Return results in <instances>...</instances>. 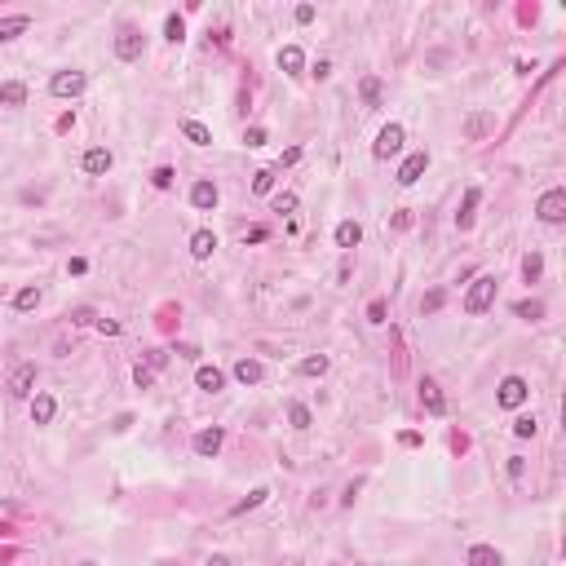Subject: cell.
Returning a JSON list of instances; mask_svg holds the SVG:
<instances>
[{"mask_svg":"<svg viewBox=\"0 0 566 566\" xmlns=\"http://www.w3.org/2000/svg\"><path fill=\"white\" fill-rule=\"evenodd\" d=\"M491 301H496V274H478L465 292V315H487Z\"/></svg>","mask_w":566,"mask_h":566,"instance_id":"obj_1","label":"cell"},{"mask_svg":"<svg viewBox=\"0 0 566 566\" xmlns=\"http://www.w3.org/2000/svg\"><path fill=\"white\" fill-rule=\"evenodd\" d=\"M535 213H540V222H544V226H562V222H566V190H562V186L544 190L540 203H535Z\"/></svg>","mask_w":566,"mask_h":566,"instance_id":"obj_2","label":"cell"},{"mask_svg":"<svg viewBox=\"0 0 566 566\" xmlns=\"http://www.w3.org/2000/svg\"><path fill=\"white\" fill-rule=\"evenodd\" d=\"M142 49H147V35L138 27H119V35H115V58L119 63H138Z\"/></svg>","mask_w":566,"mask_h":566,"instance_id":"obj_3","label":"cell"},{"mask_svg":"<svg viewBox=\"0 0 566 566\" xmlns=\"http://www.w3.org/2000/svg\"><path fill=\"white\" fill-rule=\"evenodd\" d=\"M526 394H531V385H526L522 376H504V381H500V394H496V403L504 407V412H517V407L526 403Z\"/></svg>","mask_w":566,"mask_h":566,"instance_id":"obj_4","label":"cell"},{"mask_svg":"<svg viewBox=\"0 0 566 566\" xmlns=\"http://www.w3.org/2000/svg\"><path fill=\"white\" fill-rule=\"evenodd\" d=\"M5 390H9V399H31L35 394V363H18L14 372H9Z\"/></svg>","mask_w":566,"mask_h":566,"instance_id":"obj_5","label":"cell"},{"mask_svg":"<svg viewBox=\"0 0 566 566\" xmlns=\"http://www.w3.org/2000/svg\"><path fill=\"white\" fill-rule=\"evenodd\" d=\"M403 142H407L403 124H385L381 133H376V147H372V155H376V160H390V155L403 151Z\"/></svg>","mask_w":566,"mask_h":566,"instance_id":"obj_6","label":"cell"},{"mask_svg":"<svg viewBox=\"0 0 566 566\" xmlns=\"http://www.w3.org/2000/svg\"><path fill=\"white\" fill-rule=\"evenodd\" d=\"M49 93L53 98H80L84 93V71H58L49 80Z\"/></svg>","mask_w":566,"mask_h":566,"instance_id":"obj_7","label":"cell"},{"mask_svg":"<svg viewBox=\"0 0 566 566\" xmlns=\"http://www.w3.org/2000/svg\"><path fill=\"white\" fill-rule=\"evenodd\" d=\"M420 407H425L429 416H447V399H442V390H438V381H420Z\"/></svg>","mask_w":566,"mask_h":566,"instance_id":"obj_8","label":"cell"},{"mask_svg":"<svg viewBox=\"0 0 566 566\" xmlns=\"http://www.w3.org/2000/svg\"><path fill=\"white\" fill-rule=\"evenodd\" d=\"M425 168H429V151H416V155H407V160H403V168H399V186H416Z\"/></svg>","mask_w":566,"mask_h":566,"instance_id":"obj_9","label":"cell"},{"mask_svg":"<svg viewBox=\"0 0 566 566\" xmlns=\"http://www.w3.org/2000/svg\"><path fill=\"white\" fill-rule=\"evenodd\" d=\"M222 442H226V429L222 425H208V429L195 433V451L199 456H217V451H222Z\"/></svg>","mask_w":566,"mask_h":566,"instance_id":"obj_10","label":"cell"},{"mask_svg":"<svg viewBox=\"0 0 566 566\" xmlns=\"http://www.w3.org/2000/svg\"><path fill=\"white\" fill-rule=\"evenodd\" d=\"M465 566H504V553L496 544H474L469 558H465Z\"/></svg>","mask_w":566,"mask_h":566,"instance_id":"obj_11","label":"cell"},{"mask_svg":"<svg viewBox=\"0 0 566 566\" xmlns=\"http://www.w3.org/2000/svg\"><path fill=\"white\" fill-rule=\"evenodd\" d=\"M491 128H496V115H487V111H474V115H469V119H465V138H469V142H478V138H487V133H491Z\"/></svg>","mask_w":566,"mask_h":566,"instance_id":"obj_12","label":"cell"},{"mask_svg":"<svg viewBox=\"0 0 566 566\" xmlns=\"http://www.w3.org/2000/svg\"><path fill=\"white\" fill-rule=\"evenodd\" d=\"M111 151H106V147H93L89 155H84V173H93V177H102V173H111Z\"/></svg>","mask_w":566,"mask_h":566,"instance_id":"obj_13","label":"cell"},{"mask_svg":"<svg viewBox=\"0 0 566 566\" xmlns=\"http://www.w3.org/2000/svg\"><path fill=\"white\" fill-rule=\"evenodd\" d=\"M53 412H58L53 394H31V420H35V425H49Z\"/></svg>","mask_w":566,"mask_h":566,"instance_id":"obj_14","label":"cell"},{"mask_svg":"<svg viewBox=\"0 0 566 566\" xmlns=\"http://www.w3.org/2000/svg\"><path fill=\"white\" fill-rule=\"evenodd\" d=\"M261 376H266V367H261L257 358H239L235 363V381L239 385H261Z\"/></svg>","mask_w":566,"mask_h":566,"instance_id":"obj_15","label":"cell"},{"mask_svg":"<svg viewBox=\"0 0 566 566\" xmlns=\"http://www.w3.org/2000/svg\"><path fill=\"white\" fill-rule=\"evenodd\" d=\"M213 248H217V235L213 231H195V235H190V257H195V261H208Z\"/></svg>","mask_w":566,"mask_h":566,"instance_id":"obj_16","label":"cell"},{"mask_svg":"<svg viewBox=\"0 0 566 566\" xmlns=\"http://www.w3.org/2000/svg\"><path fill=\"white\" fill-rule=\"evenodd\" d=\"M478 199H483V190H478V186H469V190H465L460 213H456V226H460V231H469V226H474V208H478Z\"/></svg>","mask_w":566,"mask_h":566,"instance_id":"obj_17","label":"cell"},{"mask_svg":"<svg viewBox=\"0 0 566 566\" xmlns=\"http://www.w3.org/2000/svg\"><path fill=\"white\" fill-rule=\"evenodd\" d=\"M301 67H306V53H301L297 44H283V49H279V71H288V76H301Z\"/></svg>","mask_w":566,"mask_h":566,"instance_id":"obj_18","label":"cell"},{"mask_svg":"<svg viewBox=\"0 0 566 566\" xmlns=\"http://www.w3.org/2000/svg\"><path fill=\"white\" fill-rule=\"evenodd\" d=\"M195 385H199V390H208V394H217V390L226 385V376H222V367H208V363H203V367L195 372Z\"/></svg>","mask_w":566,"mask_h":566,"instance_id":"obj_19","label":"cell"},{"mask_svg":"<svg viewBox=\"0 0 566 566\" xmlns=\"http://www.w3.org/2000/svg\"><path fill=\"white\" fill-rule=\"evenodd\" d=\"M22 102H27V84H18V80L0 84V106H22Z\"/></svg>","mask_w":566,"mask_h":566,"instance_id":"obj_20","label":"cell"},{"mask_svg":"<svg viewBox=\"0 0 566 566\" xmlns=\"http://www.w3.org/2000/svg\"><path fill=\"white\" fill-rule=\"evenodd\" d=\"M190 203H195V208H217V186L213 182H195L190 186Z\"/></svg>","mask_w":566,"mask_h":566,"instance_id":"obj_21","label":"cell"},{"mask_svg":"<svg viewBox=\"0 0 566 566\" xmlns=\"http://www.w3.org/2000/svg\"><path fill=\"white\" fill-rule=\"evenodd\" d=\"M358 239H363V226L358 222H341L336 226V244L341 248H358Z\"/></svg>","mask_w":566,"mask_h":566,"instance_id":"obj_22","label":"cell"},{"mask_svg":"<svg viewBox=\"0 0 566 566\" xmlns=\"http://www.w3.org/2000/svg\"><path fill=\"white\" fill-rule=\"evenodd\" d=\"M31 27V18L27 14H14V18H0V40H14V35H22Z\"/></svg>","mask_w":566,"mask_h":566,"instance_id":"obj_23","label":"cell"},{"mask_svg":"<svg viewBox=\"0 0 566 566\" xmlns=\"http://www.w3.org/2000/svg\"><path fill=\"white\" fill-rule=\"evenodd\" d=\"M381 93H385V89H381L376 76H363V80H358V98H363L367 106H381Z\"/></svg>","mask_w":566,"mask_h":566,"instance_id":"obj_24","label":"cell"},{"mask_svg":"<svg viewBox=\"0 0 566 566\" xmlns=\"http://www.w3.org/2000/svg\"><path fill=\"white\" fill-rule=\"evenodd\" d=\"M540 274H544V257H540V252H526V257H522V279L535 283Z\"/></svg>","mask_w":566,"mask_h":566,"instance_id":"obj_25","label":"cell"},{"mask_svg":"<svg viewBox=\"0 0 566 566\" xmlns=\"http://www.w3.org/2000/svg\"><path fill=\"white\" fill-rule=\"evenodd\" d=\"M14 306L22 310V315H31V310L40 306V288H35V283H31V288H22V292L14 297Z\"/></svg>","mask_w":566,"mask_h":566,"instance_id":"obj_26","label":"cell"},{"mask_svg":"<svg viewBox=\"0 0 566 566\" xmlns=\"http://www.w3.org/2000/svg\"><path fill=\"white\" fill-rule=\"evenodd\" d=\"M182 133H186L190 142H195V147H208V142H213V133L199 124V119H186V124H182Z\"/></svg>","mask_w":566,"mask_h":566,"instance_id":"obj_27","label":"cell"},{"mask_svg":"<svg viewBox=\"0 0 566 566\" xmlns=\"http://www.w3.org/2000/svg\"><path fill=\"white\" fill-rule=\"evenodd\" d=\"M328 372V354H310V358H301V376H323Z\"/></svg>","mask_w":566,"mask_h":566,"instance_id":"obj_28","label":"cell"},{"mask_svg":"<svg viewBox=\"0 0 566 566\" xmlns=\"http://www.w3.org/2000/svg\"><path fill=\"white\" fill-rule=\"evenodd\" d=\"M513 315L535 323V319H544V306H540V301H517V306H513Z\"/></svg>","mask_w":566,"mask_h":566,"instance_id":"obj_29","label":"cell"},{"mask_svg":"<svg viewBox=\"0 0 566 566\" xmlns=\"http://www.w3.org/2000/svg\"><path fill=\"white\" fill-rule=\"evenodd\" d=\"M266 496H270V491H266V487H257V491H252L248 500H239V504H235V509H231V517H239V513H248V509H257V504L266 500Z\"/></svg>","mask_w":566,"mask_h":566,"instance_id":"obj_30","label":"cell"},{"mask_svg":"<svg viewBox=\"0 0 566 566\" xmlns=\"http://www.w3.org/2000/svg\"><path fill=\"white\" fill-rule=\"evenodd\" d=\"M164 35H168V40H182V35H186V22H182V14H168V22H164Z\"/></svg>","mask_w":566,"mask_h":566,"instance_id":"obj_31","label":"cell"},{"mask_svg":"<svg viewBox=\"0 0 566 566\" xmlns=\"http://www.w3.org/2000/svg\"><path fill=\"white\" fill-rule=\"evenodd\" d=\"M535 429H540L535 416H517V420H513V433H517V438H535Z\"/></svg>","mask_w":566,"mask_h":566,"instance_id":"obj_32","label":"cell"},{"mask_svg":"<svg viewBox=\"0 0 566 566\" xmlns=\"http://www.w3.org/2000/svg\"><path fill=\"white\" fill-rule=\"evenodd\" d=\"M288 420H292V429H310V407L292 403V407H288Z\"/></svg>","mask_w":566,"mask_h":566,"instance_id":"obj_33","label":"cell"},{"mask_svg":"<svg viewBox=\"0 0 566 566\" xmlns=\"http://www.w3.org/2000/svg\"><path fill=\"white\" fill-rule=\"evenodd\" d=\"M270 186H274V173H270V168H257V173H252V190H257V195H266Z\"/></svg>","mask_w":566,"mask_h":566,"instance_id":"obj_34","label":"cell"},{"mask_svg":"<svg viewBox=\"0 0 566 566\" xmlns=\"http://www.w3.org/2000/svg\"><path fill=\"white\" fill-rule=\"evenodd\" d=\"M442 301H447V292H442V288H433V292H425L420 310H425V315H433V310H442Z\"/></svg>","mask_w":566,"mask_h":566,"instance_id":"obj_35","label":"cell"},{"mask_svg":"<svg viewBox=\"0 0 566 566\" xmlns=\"http://www.w3.org/2000/svg\"><path fill=\"white\" fill-rule=\"evenodd\" d=\"M274 213H283V217H292V213H297V195H292V190L274 195Z\"/></svg>","mask_w":566,"mask_h":566,"instance_id":"obj_36","label":"cell"},{"mask_svg":"<svg viewBox=\"0 0 566 566\" xmlns=\"http://www.w3.org/2000/svg\"><path fill=\"white\" fill-rule=\"evenodd\" d=\"M385 315H390V310H385V301L376 297V301L367 306V323H376V328H381V323H385Z\"/></svg>","mask_w":566,"mask_h":566,"instance_id":"obj_37","label":"cell"},{"mask_svg":"<svg viewBox=\"0 0 566 566\" xmlns=\"http://www.w3.org/2000/svg\"><path fill=\"white\" fill-rule=\"evenodd\" d=\"M151 182L160 186V190H168V186H173V168H155V173H151Z\"/></svg>","mask_w":566,"mask_h":566,"instance_id":"obj_38","label":"cell"},{"mask_svg":"<svg viewBox=\"0 0 566 566\" xmlns=\"http://www.w3.org/2000/svg\"><path fill=\"white\" fill-rule=\"evenodd\" d=\"M93 328H98L102 336H119V323H115V319H98V323H93Z\"/></svg>","mask_w":566,"mask_h":566,"instance_id":"obj_39","label":"cell"},{"mask_svg":"<svg viewBox=\"0 0 566 566\" xmlns=\"http://www.w3.org/2000/svg\"><path fill=\"white\" fill-rule=\"evenodd\" d=\"M133 381L142 385V390H147V385L155 381V372H151V367H142V363H138V367H133Z\"/></svg>","mask_w":566,"mask_h":566,"instance_id":"obj_40","label":"cell"},{"mask_svg":"<svg viewBox=\"0 0 566 566\" xmlns=\"http://www.w3.org/2000/svg\"><path fill=\"white\" fill-rule=\"evenodd\" d=\"M244 142H248V147H266V128H248Z\"/></svg>","mask_w":566,"mask_h":566,"instance_id":"obj_41","label":"cell"},{"mask_svg":"<svg viewBox=\"0 0 566 566\" xmlns=\"http://www.w3.org/2000/svg\"><path fill=\"white\" fill-rule=\"evenodd\" d=\"M71 323H98V319H93L89 306H80V310H71Z\"/></svg>","mask_w":566,"mask_h":566,"instance_id":"obj_42","label":"cell"},{"mask_svg":"<svg viewBox=\"0 0 566 566\" xmlns=\"http://www.w3.org/2000/svg\"><path fill=\"white\" fill-rule=\"evenodd\" d=\"M526 474V460L522 456H509V478H522Z\"/></svg>","mask_w":566,"mask_h":566,"instance_id":"obj_43","label":"cell"},{"mask_svg":"<svg viewBox=\"0 0 566 566\" xmlns=\"http://www.w3.org/2000/svg\"><path fill=\"white\" fill-rule=\"evenodd\" d=\"M151 372H160V367H168V354L164 350H151V363H147Z\"/></svg>","mask_w":566,"mask_h":566,"instance_id":"obj_44","label":"cell"},{"mask_svg":"<svg viewBox=\"0 0 566 566\" xmlns=\"http://www.w3.org/2000/svg\"><path fill=\"white\" fill-rule=\"evenodd\" d=\"M297 22H315V5H297Z\"/></svg>","mask_w":566,"mask_h":566,"instance_id":"obj_45","label":"cell"},{"mask_svg":"<svg viewBox=\"0 0 566 566\" xmlns=\"http://www.w3.org/2000/svg\"><path fill=\"white\" fill-rule=\"evenodd\" d=\"M203 566H231V558H226V553H213V558L203 562Z\"/></svg>","mask_w":566,"mask_h":566,"instance_id":"obj_46","label":"cell"},{"mask_svg":"<svg viewBox=\"0 0 566 566\" xmlns=\"http://www.w3.org/2000/svg\"><path fill=\"white\" fill-rule=\"evenodd\" d=\"M80 566H93V562H80Z\"/></svg>","mask_w":566,"mask_h":566,"instance_id":"obj_47","label":"cell"}]
</instances>
